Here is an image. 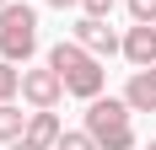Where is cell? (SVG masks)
Wrapping results in <instances>:
<instances>
[{
  "mask_svg": "<svg viewBox=\"0 0 156 150\" xmlns=\"http://www.w3.org/2000/svg\"><path fill=\"white\" fill-rule=\"evenodd\" d=\"M22 97H27L32 107H54L65 97V75L54 70V64H43V70H22Z\"/></svg>",
  "mask_w": 156,
  "mask_h": 150,
  "instance_id": "cell-4",
  "label": "cell"
},
{
  "mask_svg": "<svg viewBox=\"0 0 156 150\" xmlns=\"http://www.w3.org/2000/svg\"><path fill=\"white\" fill-rule=\"evenodd\" d=\"M59 134H65V129H59V118H54V107H38V113L27 118V134H22V139H32V145L54 150V145H59Z\"/></svg>",
  "mask_w": 156,
  "mask_h": 150,
  "instance_id": "cell-8",
  "label": "cell"
},
{
  "mask_svg": "<svg viewBox=\"0 0 156 150\" xmlns=\"http://www.w3.org/2000/svg\"><path fill=\"white\" fill-rule=\"evenodd\" d=\"M129 16L135 22H156V0H129Z\"/></svg>",
  "mask_w": 156,
  "mask_h": 150,
  "instance_id": "cell-12",
  "label": "cell"
},
{
  "mask_svg": "<svg viewBox=\"0 0 156 150\" xmlns=\"http://www.w3.org/2000/svg\"><path fill=\"white\" fill-rule=\"evenodd\" d=\"M48 64L65 75V91H70V97H81V102L102 97L108 70L97 64V54H92L86 43H76V38H70V43H54V48H48Z\"/></svg>",
  "mask_w": 156,
  "mask_h": 150,
  "instance_id": "cell-1",
  "label": "cell"
},
{
  "mask_svg": "<svg viewBox=\"0 0 156 150\" xmlns=\"http://www.w3.org/2000/svg\"><path fill=\"white\" fill-rule=\"evenodd\" d=\"M27 118H32V113H22L16 102H0V145H11V139L27 134Z\"/></svg>",
  "mask_w": 156,
  "mask_h": 150,
  "instance_id": "cell-9",
  "label": "cell"
},
{
  "mask_svg": "<svg viewBox=\"0 0 156 150\" xmlns=\"http://www.w3.org/2000/svg\"><path fill=\"white\" fill-rule=\"evenodd\" d=\"M124 102L135 107V113H156V64H140V70L129 75Z\"/></svg>",
  "mask_w": 156,
  "mask_h": 150,
  "instance_id": "cell-7",
  "label": "cell"
},
{
  "mask_svg": "<svg viewBox=\"0 0 156 150\" xmlns=\"http://www.w3.org/2000/svg\"><path fill=\"white\" fill-rule=\"evenodd\" d=\"M124 59L140 70V64H156V22H135L124 32Z\"/></svg>",
  "mask_w": 156,
  "mask_h": 150,
  "instance_id": "cell-6",
  "label": "cell"
},
{
  "mask_svg": "<svg viewBox=\"0 0 156 150\" xmlns=\"http://www.w3.org/2000/svg\"><path fill=\"white\" fill-rule=\"evenodd\" d=\"M145 150H156V139H151V145H145Z\"/></svg>",
  "mask_w": 156,
  "mask_h": 150,
  "instance_id": "cell-16",
  "label": "cell"
},
{
  "mask_svg": "<svg viewBox=\"0 0 156 150\" xmlns=\"http://www.w3.org/2000/svg\"><path fill=\"white\" fill-rule=\"evenodd\" d=\"M48 5H59V11H65V5H81V0H48Z\"/></svg>",
  "mask_w": 156,
  "mask_h": 150,
  "instance_id": "cell-15",
  "label": "cell"
},
{
  "mask_svg": "<svg viewBox=\"0 0 156 150\" xmlns=\"http://www.w3.org/2000/svg\"><path fill=\"white\" fill-rule=\"evenodd\" d=\"M16 91H22V70H16L11 59H0V102H11Z\"/></svg>",
  "mask_w": 156,
  "mask_h": 150,
  "instance_id": "cell-10",
  "label": "cell"
},
{
  "mask_svg": "<svg viewBox=\"0 0 156 150\" xmlns=\"http://www.w3.org/2000/svg\"><path fill=\"white\" fill-rule=\"evenodd\" d=\"M81 11L86 16H113V0H81Z\"/></svg>",
  "mask_w": 156,
  "mask_h": 150,
  "instance_id": "cell-13",
  "label": "cell"
},
{
  "mask_svg": "<svg viewBox=\"0 0 156 150\" xmlns=\"http://www.w3.org/2000/svg\"><path fill=\"white\" fill-rule=\"evenodd\" d=\"M54 150H102V145H97V139L81 129V134H59V145H54Z\"/></svg>",
  "mask_w": 156,
  "mask_h": 150,
  "instance_id": "cell-11",
  "label": "cell"
},
{
  "mask_svg": "<svg viewBox=\"0 0 156 150\" xmlns=\"http://www.w3.org/2000/svg\"><path fill=\"white\" fill-rule=\"evenodd\" d=\"M0 5H11V0H0Z\"/></svg>",
  "mask_w": 156,
  "mask_h": 150,
  "instance_id": "cell-17",
  "label": "cell"
},
{
  "mask_svg": "<svg viewBox=\"0 0 156 150\" xmlns=\"http://www.w3.org/2000/svg\"><path fill=\"white\" fill-rule=\"evenodd\" d=\"M135 107L124 97H92L86 107V134L97 139L102 150H135V123H129Z\"/></svg>",
  "mask_w": 156,
  "mask_h": 150,
  "instance_id": "cell-2",
  "label": "cell"
},
{
  "mask_svg": "<svg viewBox=\"0 0 156 150\" xmlns=\"http://www.w3.org/2000/svg\"><path fill=\"white\" fill-rule=\"evenodd\" d=\"M70 38H76V43H86V48L97 54V59H102V54H113V48H124V38H119V32L108 27V16H81Z\"/></svg>",
  "mask_w": 156,
  "mask_h": 150,
  "instance_id": "cell-5",
  "label": "cell"
},
{
  "mask_svg": "<svg viewBox=\"0 0 156 150\" xmlns=\"http://www.w3.org/2000/svg\"><path fill=\"white\" fill-rule=\"evenodd\" d=\"M11 150H43V145H32V139H11Z\"/></svg>",
  "mask_w": 156,
  "mask_h": 150,
  "instance_id": "cell-14",
  "label": "cell"
},
{
  "mask_svg": "<svg viewBox=\"0 0 156 150\" xmlns=\"http://www.w3.org/2000/svg\"><path fill=\"white\" fill-rule=\"evenodd\" d=\"M38 54V11L11 0V5H0V59L11 64H27Z\"/></svg>",
  "mask_w": 156,
  "mask_h": 150,
  "instance_id": "cell-3",
  "label": "cell"
}]
</instances>
